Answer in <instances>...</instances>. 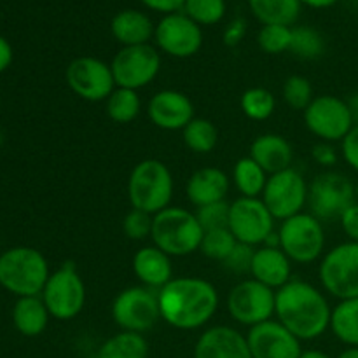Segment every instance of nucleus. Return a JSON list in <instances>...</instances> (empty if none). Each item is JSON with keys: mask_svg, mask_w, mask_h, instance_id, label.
<instances>
[{"mask_svg": "<svg viewBox=\"0 0 358 358\" xmlns=\"http://www.w3.org/2000/svg\"><path fill=\"white\" fill-rule=\"evenodd\" d=\"M292 42V27L283 24H262L257 34V44L268 55H282L290 51Z\"/></svg>", "mask_w": 358, "mask_h": 358, "instance_id": "nucleus-38", "label": "nucleus"}, {"mask_svg": "<svg viewBox=\"0 0 358 358\" xmlns=\"http://www.w3.org/2000/svg\"><path fill=\"white\" fill-rule=\"evenodd\" d=\"M250 275L269 289L278 290L292 280V261L280 247L262 245L255 248Z\"/></svg>", "mask_w": 358, "mask_h": 358, "instance_id": "nucleus-21", "label": "nucleus"}, {"mask_svg": "<svg viewBox=\"0 0 358 358\" xmlns=\"http://www.w3.org/2000/svg\"><path fill=\"white\" fill-rule=\"evenodd\" d=\"M247 341L252 358H299L303 353V341L276 318L252 327Z\"/></svg>", "mask_w": 358, "mask_h": 358, "instance_id": "nucleus-18", "label": "nucleus"}, {"mask_svg": "<svg viewBox=\"0 0 358 358\" xmlns=\"http://www.w3.org/2000/svg\"><path fill=\"white\" fill-rule=\"evenodd\" d=\"M248 156L268 175L292 168L294 150L289 140L276 133H264L257 136L250 145Z\"/></svg>", "mask_w": 358, "mask_h": 358, "instance_id": "nucleus-24", "label": "nucleus"}, {"mask_svg": "<svg viewBox=\"0 0 358 358\" xmlns=\"http://www.w3.org/2000/svg\"><path fill=\"white\" fill-rule=\"evenodd\" d=\"M110 31L115 41L122 45H142L149 44L154 37L156 27L152 24L150 17L145 13L136 9L119 10L110 21Z\"/></svg>", "mask_w": 358, "mask_h": 358, "instance_id": "nucleus-25", "label": "nucleus"}, {"mask_svg": "<svg viewBox=\"0 0 358 358\" xmlns=\"http://www.w3.org/2000/svg\"><path fill=\"white\" fill-rule=\"evenodd\" d=\"M0 145H2V128H0Z\"/></svg>", "mask_w": 358, "mask_h": 358, "instance_id": "nucleus-53", "label": "nucleus"}, {"mask_svg": "<svg viewBox=\"0 0 358 358\" xmlns=\"http://www.w3.org/2000/svg\"><path fill=\"white\" fill-rule=\"evenodd\" d=\"M331 331L343 345L358 346V297L339 301L332 308Z\"/></svg>", "mask_w": 358, "mask_h": 358, "instance_id": "nucleus-29", "label": "nucleus"}, {"mask_svg": "<svg viewBox=\"0 0 358 358\" xmlns=\"http://www.w3.org/2000/svg\"><path fill=\"white\" fill-rule=\"evenodd\" d=\"M49 315L56 320H72L79 317L86 304V285L73 262H65L51 273L41 294Z\"/></svg>", "mask_w": 358, "mask_h": 358, "instance_id": "nucleus-8", "label": "nucleus"}, {"mask_svg": "<svg viewBox=\"0 0 358 358\" xmlns=\"http://www.w3.org/2000/svg\"><path fill=\"white\" fill-rule=\"evenodd\" d=\"M236 245L238 241L229 231V227H222V229L205 231L201 245H199V252L212 261L224 262Z\"/></svg>", "mask_w": 358, "mask_h": 358, "instance_id": "nucleus-35", "label": "nucleus"}, {"mask_svg": "<svg viewBox=\"0 0 358 358\" xmlns=\"http://www.w3.org/2000/svg\"><path fill=\"white\" fill-rule=\"evenodd\" d=\"M299 358H332L329 353L322 352V350H303Z\"/></svg>", "mask_w": 358, "mask_h": 358, "instance_id": "nucleus-50", "label": "nucleus"}, {"mask_svg": "<svg viewBox=\"0 0 358 358\" xmlns=\"http://www.w3.org/2000/svg\"><path fill=\"white\" fill-rule=\"evenodd\" d=\"M261 199L276 220H287L304 212L308 205V184L301 171L287 168L269 175Z\"/></svg>", "mask_w": 358, "mask_h": 358, "instance_id": "nucleus-15", "label": "nucleus"}, {"mask_svg": "<svg viewBox=\"0 0 358 358\" xmlns=\"http://www.w3.org/2000/svg\"><path fill=\"white\" fill-rule=\"evenodd\" d=\"M147 9L156 10L161 14H173L180 13V9H184L185 0H140Z\"/></svg>", "mask_w": 358, "mask_h": 358, "instance_id": "nucleus-46", "label": "nucleus"}, {"mask_svg": "<svg viewBox=\"0 0 358 358\" xmlns=\"http://www.w3.org/2000/svg\"><path fill=\"white\" fill-rule=\"evenodd\" d=\"M304 124L322 142H341L355 126L348 103L334 94L315 96L304 110Z\"/></svg>", "mask_w": 358, "mask_h": 358, "instance_id": "nucleus-14", "label": "nucleus"}, {"mask_svg": "<svg viewBox=\"0 0 358 358\" xmlns=\"http://www.w3.org/2000/svg\"><path fill=\"white\" fill-rule=\"evenodd\" d=\"M336 358H358V346H346Z\"/></svg>", "mask_w": 358, "mask_h": 358, "instance_id": "nucleus-51", "label": "nucleus"}, {"mask_svg": "<svg viewBox=\"0 0 358 358\" xmlns=\"http://www.w3.org/2000/svg\"><path fill=\"white\" fill-rule=\"evenodd\" d=\"M324 38L311 27H292L290 52L301 59H317L324 55Z\"/></svg>", "mask_w": 358, "mask_h": 358, "instance_id": "nucleus-34", "label": "nucleus"}, {"mask_svg": "<svg viewBox=\"0 0 358 358\" xmlns=\"http://www.w3.org/2000/svg\"><path fill=\"white\" fill-rule=\"evenodd\" d=\"M341 156L352 170L358 171V124L341 140Z\"/></svg>", "mask_w": 358, "mask_h": 358, "instance_id": "nucleus-42", "label": "nucleus"}, {"mask_svg": "<svg viewBox=\"0 0 358 358\" xmlns=\"http://www.w3.org/2000/svg\"><path fill=\"white\" fill-rule=\"evenodd\" d=\"M149 357V343L143 334L121 331L110 336L98 348L96 358H147Z\"/></svg>", "mask_w": 358, "mask_h": 358, "instance_id": "nucleus-28", "label": "nucleus"}, {"mask_svg": "<svg viewBox=\"0 0 358 358\" xmlns=\"http://www.w3.org/2000/svg\"><path fill=\"white\" fill-rule=\"evenodd\" d=\"M282 96L290 108L304 112L315 98L313 86L304 76H290L283 83Z\"/></svg>", "mask_w": 358, "mask_h": 358, "instance_id": "nucleus-37", "label": "nucleus"}, {"mask_svg": "<svg viewBox=\"0 0 358 358\" xmlns=\"http://www.w3.org/2000/svg\"><path fill=\"white\" fill-rule=\"evenodd\" d=\"M241 112L252 121H268L276 110V98L266 87H250L241 94Z\"/></svg>", "mask_w": 358, "mask_h": 358, "instance_id": "nucleus-33", "label": "nucleus"}, {"mask_svg": "<svg viewBox=\"0 0 358 358\" xmlns=\"http://www.w3.org/2000/svg\"><path fill=\"white\" fill-rule=\"evenodd\" d=\"M48 308L41 296L17 297L13 306V324L14 329L24 338H37L48 329L49 324Z\"/></svg>", "mask_w": 358, "mask_h": 358, "instance_id": "nucleus-26", "label": "nucleus"}, {"mask_svg": "<svg viewBox=\"0 0 358 358\" xmlns=\"http://www.w3.org/2000/svg\"><path fill=\"white\" fill-rule=\"evenodd\" d=\"M320 283L338 301L358 297V243L336 245L322 257L318 268Z\"/></svg>", "mask_w": 358, "mask_h": 358, "instance_id": "nucleus-9", "label": "nucleus"}, {"mask_svg": "<svg viewBox=\"0 0 358 358\" xmlns=\"http://www.w3.org/2000/svg\"><path fill=\"white\" fill-rule=\"evenodd\" d=\"M194 358H252L247 336L229 325L203 331L194 345Z\"/></svg>", "mask_w": 358, "mask_h": 358, "instance_id": "nucleus-20", "label": "nucleus"}, {"mask_svg": "<svg viewBox=\"0 0 358 358\" xmlns=\"http://www.w3.org/2000/svg\"><path fill=\"white\" fill-rule=\"evenodd\" d=\"M184 14L199 27H212L222 21L226 14V0H185Z\"/></svg>", "mask_w": 358, "mask_h": 358, "instance_id": "nucleus-36", "label": "nucleus"}, {"mask_svg": "<svg viewBox=\"0 0 358 358\" xmlns=\"http://www.w3.org/2000/svg\"><path fill=\"white\" fill-rule=\"evenodd\" d=\"M201 224L194 212L180 206H168L154 215L152 245L170 257H185L199 250L203 240Z\"/></svg>", "mask_w": 358, "mask_h": 358, "instance_id": "nucleus-4", "label": "nucleus"}, {"mask_svg": "<svg viewBox=\"0 0 358 358\" xmlns=\"http://www.w3.org/2000/svg\"><path fill=\"white\" fill-rule=\"evenodd\" d=\"M115 86L138 91L147 87L161 70V56L150 44L121 48L110 63Z\"/></svg>", "mask_w": 358, "mask_h": 358, "instance_id": "nucleus-13", "label": "nucleus"}, {"mask_svg": "<svg viewBox=\"0 0 358 358\" xmlns=\"http://www.w3.org/2000/svg\"><path fill=\"white\" fill-rule=\"evenodd\" d=\"M154 41L164 55L171 58H191L203 45V31L198 23L184 13L166 14L156 24Z\"/></svg>", "mask_w": 358, "mask_h": 358, "instance_id": "nucleus-17", "label": "nucleus"}, {"mask_svg": "<svg viewBox=\"0 0 358 358\" xmlns=\"http://www.w3.org/2000/svg\"><path fill=\"white\" fill-rule=\"evenodd\" d=\"M161 320L178 331H196L208 324L219 310L220 297L215 285L199 276L171 278L161 290Z\"/></svg>", "mask_w": 358, "mask_h": 358, "instance_id": "nucleus-1", "label": "nucleus"}, {"mask_svg": "<svg viewBox=\"0 0 358 358\" xmlns=\"http://www.w3.org/2000/svg\"><path fill=\"white\" fill-rule=\"evenodd\" d=\"M182 138H184L185 147L194 154H208L217 147L219 131L208 119L194 117L182 129Z\"/></svg>", "mask_w": 358, "mask_h": 358, "instance_id": "nucleus-32", "label": "nucleus"}, {"mask_svg": "<svg viewBox=\"0 0 358 358\" xmlns=\"http://www.w3.org/2000/svg\"><path fill=\"white\" fill-rule=\"evenodd\" d=\"M105 110H107L108 117L117 124L133 122L142 110V100H140L138 91L115 87L105 101Z\"/></svg>", "mask_w": 358, "mask_h": 358, "instance_id": "nucleus-31", "label": "nucleus"}, {"mask_svg": "<svg viewBox=\"0 0 358 358\" xmlns=\"http://www.w3.org/2000/svg\"><path fill=\"white\" fill-rule=\"evenodd\" d=\"M275 217L261 198L240 196L229 206V227L238 243L262 247L275 233Z\"/></svg>", "mask_w": 358, "mask_h": 358, "instance_id": "nucleus-12", "label": "nucleus"}, {"mask_svg": "<svg viewBox=\"0 0 358 358\" xmlns=\"http://www.w3.org/2000/svg\"><path fill=\"white\" fill-rule=\"evenodd\" d=\"M231 180L226 171L217 166H206L201 170H196L189 177L185 185V194L187 199L199 208V206L212 205V203L226 201V196L229 192Z\"/></svg>", "mask_w": 358, "mask_h": 358, "instance_id": "nucleus-22", "label": "nucleus"}, {"mask_svg": "<svg viewBox=\"0 0 358 358\" xmlns=\"http://www.w3.org/2000/svg\"><path fill=\"white\" fill-rule=\"evenodd\" d=\"M245 35H247V21L238 17V20L231 21L226 27V30H224V44L229 45V48H236L243 41Z\"/></svg>", "mask_w": 358, "mask_h": 358, "instance_id": "nucleus-45", "label": "nucleus"}, {"mask_svg": "<svg viewBox=\"0 0 358 358\" xmlns=\"http://www.w3.org/2000/svg\"><path fill=\"white\" fill-rule=\"evenodd\" d=\"M131 268L138 282L152 290H161L173 278L171 257L164 254L156 245L142 247L133 255Z\"/></svg>", "mask_w": 358, "mask_h": 358, "instance_id": "nucleus-23", "label": "nucleus"}, {"mask_svg": "<svg viewBox=\"0 0 358 358\" xmlns=\"http://www.w3.org/2000/svg\"><path fill=\"white\" fill-rule=\"evenodd\" d=\"M152 222L154 215L143 212V210L131 208L122 219V231L129 240L142 241L152 234Z\"/></svg>", "mask_w": 358, "mask_h": 358, "instance_id": "nucleus-39", "label": "nucleus"}, {"mask_svg": "<svg viewBox=\"0 0 358 358\" xmlns=\"http://www.w3.org/2000/svg\"><path fill=\"white\" fill-rule=\"evenodd\" d=\"M355 196H357V201H358V182L355 184Z\"/></svg>", "mask_w": 358, "mask_h": 358, "instance_id": "nucleus-52", "label": "nucleus"}, {"mask_svg": "<svg viewBox=\"0 0 358 358\" xmlns=\"http://www.w3.org/2000/svg\"><path fill=\"white\" fill-rule=\"evenodd\" d=\"M66 84L86 101H107L115 90L110 65L94 56H79L66 66Z\"/></svg>", "mask_w": 358, "mask_h": 358, "instance_id": "nucleus-16", "label": "nucleus"}, {"mask_svg": "<svg viewBox=\"0 0 358 358\" xmlns=\"http://www.w3.org/2000/svg\"><path fill=\"white\" fill-rule=\"evenodd\" d=\"M269 175L250 156L236 161L233 170V182L243 198H261L268 184Z\"/></svg>", "mask_w": 358, "mask_h": 358, "instance_id": "nucleus-30", "label": "nucleus"}, {"mask_svg": "<svg viewBox=\"0 0 358 358\" xmlns=\"http://www.w3.org/2000/svg\"><path fill=\"white\" fill-rule=\"evenodd\" d=\"M229 206L231 203L219 201L212 203V205L199 206L196 210V217H198L199 224H201L203 231H213L227 227L229 224Z\"/></svg>", "mask_w": 358, "mask_h": 358, "instance_id": "nucleus-40", "label": "nucleus"}, {"mask_svg": "<svg viewBox=\"0 0 358 358\" xmlns=\"http://www.w3.org/2000/svg\"><path fill=\"white\" fill-rule=\"evenodd\" d=\"M275 317L299 341H313L331 329L332 308L313 283L292 278L276 290Z\"/></svg>", "mask_w": 358, "mask_h": 358, "instance_id": "nucleus-2", "label": "nucleus"}, {"mask_svg": "<svg viewBox=\"0 0 358 358\" xmlns=\"http://www.w3.org/2000/svg\"><path fill=\"white\" fill-rule=\"evenodd\" d=\"M346 103H348L350 112H352L353 121H355V124H358V93L352 94V96H350L348 100H346Z\"/></svg>", "mask_w": 358, "mask_h": 358, "instance_id": "nucleus-49", "label": "nucleus"}, {"mask_svg": "<svg viewBox=\"0 0 358 358\" xmlns=\"http://www.w3.org/2000/svg\"><path fill=\"white\" fill-rule=\"evenodd\" d=\"M252 14L262 24L292 27L301 16V0H248Z\"/></svg>", "mask_w": 358, "mask_h": 358, "instance_id": "nucleus-27", "label": "nucleus"}, {"mask_svg": "<svg viewBox=\"0 0 358 358\" xmlns=\"http://www.w3.org/2000/svg\"><path fill=\"white\" fill-rule=\"evenodd\" d=\"M303 6L311 7V9H327V7L334 6L338 0H301Z\"/></svg>", "mask_w": 358, "mask_h": 358, "instance_id": "nucleus-48", "label": "nucleus"}, {"mask_svg": "<svg viewBox=\"0 0 358 358\" xmlns=\"http://www.w3.org/2000/svg\"><path fill=\"white\" fill-rule=\"evenodd\" d=\"M147 115L156 128L164 131H182L194 115V103L177 90H161L149 100Z\"/></svg>", "mask_w": 358, "mask_h": 358, "instance_id": "nucleus-19", "label": "nucleus"}, {"mask_svg": "<svg viewBox=\"0 0 358 358\" xmlns=\"http://www.w3.org/2000/svg\"><path fill=\"white\" fill-rule=\"evenodd\" d=\"M110 313L121 331L143 334L156 327L161 320L157 290L143 285L128 287L112 301Z\"/></svg>", "mask_w": 358, "mask_h": 358, "instance_id": "nucleus-7", "label": "nucleus"}, {"mask_svg": "<svg viewBox=\"0 0 358 358\" xmlns=\"http://www.w3.org/2000/svg\"><path fill=\"white\" fill-rule=\"evenodd\" d=\"M226 304L236 324L252 329L275 317L276 290L254 278L241 280L229 290Z\"/></svg>", "mask_w": 358, "mask_h": 358, "instance_id": "nucleus-11", "label": "nucleus"}, {"mask_svg": "<svg viewBox=\"0 0 358 358\" xmlns=\"http://www.w3.org/2000/svg\"><path fill=\"white\" fill-rule=\"evenodd\" d=\"M339 224H341L343 233L348 236V240L358 243V201L353 203V205L339 217Z\"/></svg>", "mask_w": 358, "mask_h": 358, "instance_id": "nucleus-44", "label": "nucleus"}, {"mask_svg": "<svg viewBox=\"0 0 358 358\" xmlns=\"http://www.w3.org/2000/svg\"><path fill=\"white\" fill-rule=\"evenodd\" d=\"M0 103H2V98H0Z\"/></svg>", "mask_w": 358, "mask_h": 358, "instance_id": "nucleus-54", "label": "nucleus"}, {"mask_svg": "<svg viewBox=\"0 0 358 358\" xmlns=\"http://www.w3.org/2000/svg\"><path fill=\"white\" fill-rule=\"evenodd\" d=\"M175 182L170 168L159 159H143L128 178V198L131 208L156 215L168 208L173 199Z\"/></svg>", "mask_w": 358, "mask_h": 358, "instance_id": "nucleus-5", "label": "nucleus"}, {"mask_svg": "<svg viewBox=\"0 0 358 358\" xmlns=\"http://www.w3.org/2000/svg\"><path fill=\"white\" fill-rule=\"evenodd\" d=\"M278 233L280 248L296 264H311L324 255L325 231L313 213L301 212L282 220Z\"/></svg>", "mask_w": 358, "mask_h": 358, "instance_id": "nucleus-6", "label": "nucleus"}, {"mask_svg": "<svg viewBox=\"0 0 358 358\" xmlns=\"http://www.w3.org/2000/svg\"><path fill=\"white\" fill-rule=\"evenodd\" d=\"M311 156H313L315 163L325 168H331L338 163V150L329 142H318L317 145H313Z\"/></svg>", "mask_w": 358, "mask_h": 358, "instance_id": "nucleus-43", "label": "nucleus"}, {"mask_svg": "<svg viewBox=\"0 0 358 358\" xmlns=\"http://www.w3.org/2000/svg\"><path fill=\"white\" fill-rule=\"evenodd\" d=\"M355 201V184L338 171H324L308 185L310 213L322 222L339 219Z\"/></svg>", "mask_w": 358, "mask_h": 358, "instance_id": "nucleus-10", "label": "nucleus"}, {"mask_svg": "<svg viewBox=\"0 0 358 358\" xmlns=\"http://www.w3.org/2000/svg\"><path fill=\"white\" fill-rule=\"evenodd\" d=\"M14 58V52H13V45L9 44L6 37L0 35V73L6 72L7 69L10 66Z\"/></svg>", "mask_w": 358, "mask_h": 358, "instance_id": "nucleus-47", "label": "nucleus"}, {"mask_svg": "<svg viewBox=\"0 0 358 358\" xmlns=\"http://www.w3.org/2000/svg\"><path fill=\"white\" fill-rule=\"evenodd\" d=\"M48 259L31 247H13L0 254V287L16 297L41 296L48 283Z\"/></svg>", "mask_w": 358, "mask_h": 358, "instance_id": "nucleus-3", "label": "nucleus"}, {"mask_svg": "<svg viewBox=\"0 0 358 358\" xmlns=\"http://www.w3.org/2000/svg\"><path fill=\"white\" fill-rule=\"evenodd\" d=\"M254 254H255L254 247L245 243H238L236 247H234V250L229 254V257L222 262V266L227 269V271L234 273V275H245V273H250Z\"/></svg>", "mask_w": 358, "mask_h": 358, "instance_id": "nucleus-41", "label": "nucleus"}]
</instances>
